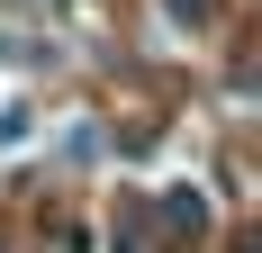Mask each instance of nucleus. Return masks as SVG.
Returning a JSON list of instances; mask_svg holds the SVG:
<instances>
[{
    "mask_svg": "<svg viewBox=\"0 0 262 253\" xmlns=\"http://www.w3.org/2000/svg\"><path fill=\"white\" fill-rule=\"evenodd\" d=\"M172 18H217V0H163Z\"/></svg>",
    "mask_w": 262,
    "mask_h": 253,
    "instance_id": "obj_1",
    "label": "nucleus"
}]
</instances>
